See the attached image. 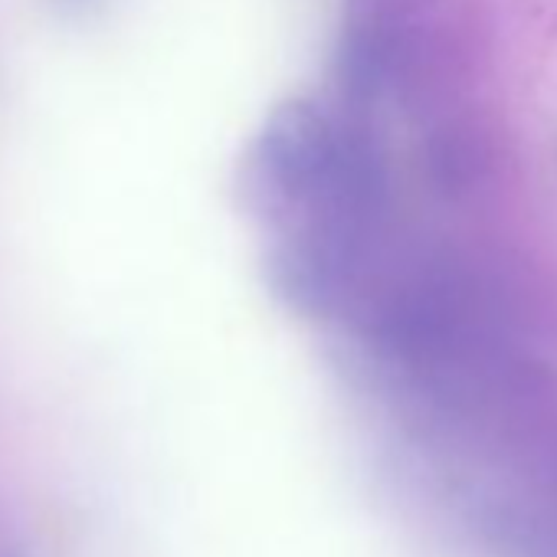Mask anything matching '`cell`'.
Wrapping results in <instances>:
<instances>
[{"mask_svg": "<svg viewBox=\"0 0 557 557\" xmlns=\"http://www.w3.org/2000/svg\"><path fill=\"white\" fill-rule=\"evenodd\" d=\"M259 164L278 194L315 190L335 164V141L322 112L302 99L278 106L259 135Z\"/></svg>", "mask_w": 557, "mask_h": 557, "instance_id": "obj_1", "label": "cell"}, {"mask_svg": "<svg viewBox=\"0 0 557 557\" xmlns=\"http://www.w3.org/2000/svg\"><path fill=\"white\" fill-rule=\"evenodd\" d=\"M0 557H27L24 550H8V554H0Z\"/></svg>", "mask_w": 557, "mask_h": 557, "instance_id": "obj_3", "label": "cell"}, {"mask_svg": "<svg viewBox=\"0 0 557 557\" xmlns=\"http://www.w3.org/2000/svg\"><path fill=\"white\" fill-rule=\"evenodd\" d=\"M53 8H60V11H70V14H76L79 8H89L92 0H50Z\"/></svg>", "mask_w": 557, "mask_h": 557, "instance_id": "obj_2", "label": "cell"}]
</instances>
